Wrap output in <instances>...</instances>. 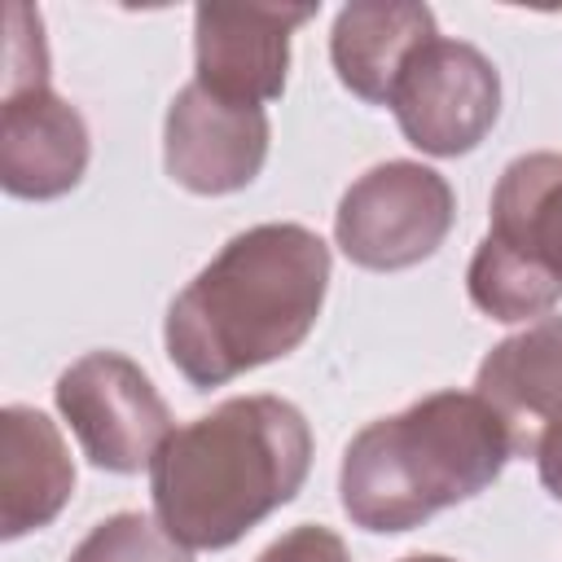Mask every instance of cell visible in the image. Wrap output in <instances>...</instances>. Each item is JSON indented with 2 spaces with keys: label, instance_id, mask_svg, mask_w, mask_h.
Instances as JSON below:
<instances>
[{
  "label": "cell",
  "instance_id": "6da1fadb",
  "mask_svg": "<svg viewBox=\"0 0 562 562\" xmlns=\"http://www.w3.org/2000/svg\"><path fill=\"white\" fill-rule=\"evenodd\" d=\"M329 246L303 224H255L171 299L167 360L193 391L224 386L303 347L329 294Z\"/></svg>",
  "mask_w": 562,
  "mask_h": 562
},
{
  "label": "cell",
  "instance_id": "7a4b0ae2",
  "mask_svg": "<svg viewBox=\"0 0 562 562\" xmlns=\"http://www.w3.org/2000/svg\"><path fill=\"white\" fill-rule=\"evenodd\" d=\"M307 470V417L281 395H233L176 426L154 452V518L184 549H233L303 492Z\"/></svg>",
  "mask_w": 562,
  "mask_h": 562
},
{
  "label": "cell",
  "instance_id": "3957f363",
  "mask_svg": "<svg viewBox=\"0 0 562 562\" xmlns=\"http://www.w3.org/2000/svg\"><path fill=\"white\" fill-rule=\"evenodd\" d=\"M509 457L505 422L474 391H435L347 443L338 501L360 531L400 536L487 492Z\"/></svg>",
  "mask_w": 562,
  "mask_h": 562
},
{
  "label": "cell",
  "instance_id": "277c9868",
  "mask_svg": "<svg viewBox=\"0 0 562 562\" xmlns=\"http://www.w3.org/2000/svg\"><path fill=\"white\" fill-rule=\"evenodd\" d=\"M457 220L452 184L413 158H386L356 176L334 211L338 250L369 272H404L430 259Z\"/></svg>",
  "mask_w": 562,
  "mask_h": 562
},
{
  "label": "cell",
  "instance_id": "5b68a950",
  "mask_svg": "<svg viewBox=\"0 0 562 562\" xmlns=\"http://www.w3.org/2000/svg\"><path fill=\"white\" fill-rule=\"evenodd\" d=\"M53 400L83 457L105 474H140L171 435L167 400L123 351H88L66 364Z\"/></svg>",
  "mask_w": 562,
  "mask_h": 562
},
{
  "label": "cell",
  "instance_id": "8992f818",
  "mask_svg": "<svg viewBox=\"0 0 562 562\" xmlns=\"http://www.w3.org/2000/svg\"><path fill=\"white\" fill-rule=\"evenodd\" d=\"M391 114L413 149L461 158L479 149L501 119V75L483 48L435 35L404 66L391 92Z\"/></svg>",
  "mask_w": 562,
  "mask_h": 562
},
{
  "label": "cell",
  "instance_id": "52a82bcc",
  "mask_svg": "<svg viewBox=\"0 0 562 562\" xmlns=\"http://www.w3.org/2000/svg\"><path fill=\"white\" fill-rule=\"evenodd\" d=\"M272 123L263 105H237L202 83H184L162 119V167L198 198H224L246 184L268 162Z\"/></svg>",
  "mask_w": 562,
  "mask_h": 562
},
{
  "label": "cell",
  "instance_id": "ba28073f",
  "mask_svg": "<svg viewBox=\"0 0 562 562\" xmlns=\"http://www.w3.org/2000/svg\"><path fill=\"white\" fill-rule=\"evenodd\" d=\"M312 18V4H198L193 83L237 105L277 101L290 75V35Z\"/></svg>",
  "mask_w": 562,
  "mask_h": 562
},
{
  "label": "cell",
  "instance_id": "9c48e42d",
  "mask_svg": "<svg viewBox=\"0 0 562 562\" xmlns=\"http://www.w3.org/2000/svg\"><path fill=\"white\" fill-rule=\"evenodd\" d=\"M92 158L83 114L48 83L4 92L0 105V184L9 198H66Z\"/></svg>",
  "mask_w": 562,
  "mask_h": 562
},
{
  "label": "cell",
  "instance_id": "30bf717a",
  "mask_svg": "<svg viewBox=\"0 0 562 562\" xmlns=\"http://www.w3.org/2000/svg\"><path fill=\"white\" fill-rule=\"evenodd\" d=\"M474 395L505 422L514 457H531L540 430L562 413V316L496 342L474 373Z\"/></svg>",
  "mask_w": 562,
  "mask_h": 562
},
{
  "label": "cell",
  "instance_id": "8fae6325",
  "mask_svg": "<svg viewBox=\"0 0 562 562\" xmlns=\"http://www.w3.org/2000/svg\"><path fill=\"white\" fill-rule=\"evenodd\" d=\"M439 35L430 4L417 0H356L342 4L329 31V61L338 83L364 105H391V92L422 44Z\"/></svg>",
  "mask_w": 562,
  "mask_h": 562
},
{
  "label": "cell",
  "instance_id": "7c38bea8",
  "mask_svg": "<svg viewBox=\"0 0 562 562\" xmlns=\"http://www.w3.org/2000/svg\"><path fill=\"white\" fill-rule=\"evenodd\" d=\"M75 496L70 448L40 408H0V536L18 540L48 527Z\"/></svg>",
  "mask_w": 562,
  "mask_h": 562
},
{
  "label": "cell",
  "instance_id": "4fadbf2b",
  "mask_svg": "<svg viewBox=\"0 0 562 562\" xmlns=\"http://www.w3.org/2000/svg\"><path fill=\"white\" fill-rule=\"evenodd\" d=\"M487 237L562 281V154H522L501 171Z\"/></svg>",
  "mask_w": 562,
  "mask_h": 562
},
{
  "label": "cell",
  "instance_id": "5bb4252c",
  "mask_svg": "<svg viewBox=\"0 0 562 562\" xmlns=\"http://www.w3.org/2000/svg\"><path fill=\"white\" fill-rule=\"evenodd\" d=\"M465 290L470 303L501 325H518V321H544L558 303H562V281L549 277L544 268L527 263L522 255L505 250L501 241L483 237L470 268H465Z\"/></svg>",
  "mask_w": 562,
  "mask_h": 562
},
{
  "label": "cell",
  "instance_id": "9a60e30c",
  "mask_svg": "<svg viewBox=\"0 0 562 562\" xmlns=\"http://www.w3.org/2000/svg\"><path fill=\"white\" fill-rule=\"evenodd\" d=\"M70 562H193V558L176 536H167L158 518L123 509V514L101 518L75 544Z\"/></svg>",
  "mask_w": 562,
  "mask_h": 562
},
{
  "label": "cell",
  "instance_id": "2e32d148",
  "mask_svg": "<svg viewBox=\"0 0 562 562\" xmlns=\"http://www.w3.org/2000/svg\"><path fill=\"white\" fill-rule=\"evenodd\" d=\"M9 48H4V92L48 83V48H44V22L31 4H9Z\"/></svg>",
  "mask_w": 562,
  "mask_h": 562
},
{
  "label": "cell",
  "instance_id": "e0dca14e",
  "mask_svg": "<svg viewBox=\"0 0 562 562\" xmlns=\"http://www.w3.org/2000/svg\"><path fill=\"white\" fill-rule=\"evenodd\" d=\"M255 562H351V553L338 531L321 522H299L285 536H277Z\"/></svg>",
  "mask_w": 562,
  "mask_h": 562
},
{
  "label": "cell",
  "instance_id": "ac0fdd59",
  "mask_svg": "<svg viewBox=\"0 0 562 562\" xmlns=\"http://www.w3.org/2000/svg\"><path fill=\"white\" fill-rule=\"evenodd\" d=\"M531 461H536V474H540L544 492L562 505V413L540 430V439L531 448Z\"/></svg>",
  "mask_w": 562,
  "mask_h": 562
},
{
  "label": "cell",
  "instance_id": "d6986e66",
  "mask_svg": "<svg viewBox=\"0 0 562 562\" xmlns=\"http://www.w3.org/2000/svg\"><path fill=\"white\" fill-rule=\"evenodd\" d=\"M400 562H457V558H443V553H408Z\"/></svg>",
  "mask_w": 562,
  "mask_h": 562
}]
</instances>
